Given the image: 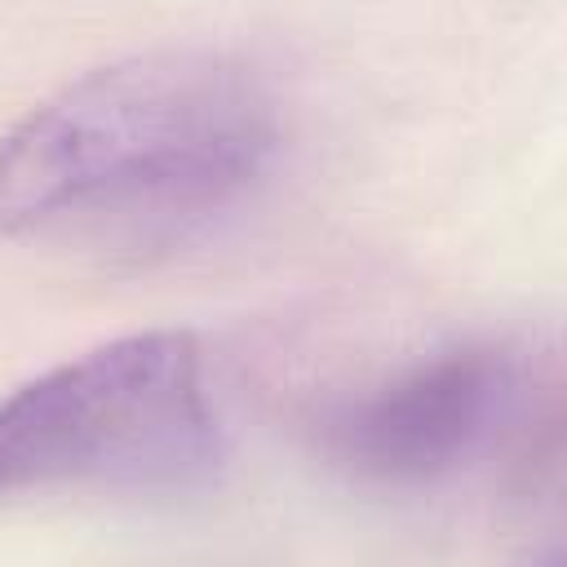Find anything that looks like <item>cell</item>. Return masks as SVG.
Returning a JSON list of instances; mask_svg holds the SVG:
<instances>
[{"instance_id": "cell-3", "label": "cell", "mask_w": 567, "mask_h": 567, "mask_svg": "<svg viewBox=\"0 0 567 567\" xmlns=\"http://www.w3.org/2000/svg\"><path fill=\"white\" fill-rule=\"evenodd\" d=\"M221 470L204 354L155 328L71 354L0 399V501L199 492Z\"/></svg>"}, {"instance_id": "cell-2", "label": "cell", "mask_w": 567, "mask_h": 567, "mask_svg": "<svg viewBox=\"0 0 567 567\" xmlns=\"http://www.w3.org/2000/svg\"><path fill=\"white\" fill-rule=\"evenodd\" d=\"M319 456L368 492L443 496L496 483L514 496L558 487L563 359L545 337L439 346L315 416Z\"/></svg>"}, {"instance_id": "cell-1", "label": "cell", "mask_w": 567, "mask_h": 567, "mask_svg": "<svg viewBox=\"0 0 567 567\" xmlns=\"http://www.w3.org/2000/svg\"><path fill=\"white\" fill-rule=\"evenodd\" d=\"M284 142L270 84L217 49L106 62L0 137V235L164 244L270 177Z\"/></svg>"}]
</instances>
